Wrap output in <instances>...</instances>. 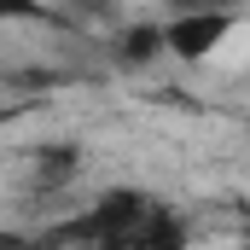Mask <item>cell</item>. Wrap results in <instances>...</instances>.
<instances>
[{
    "label": "cell",
    "instance_id": "1",
    "mask_svg": "<svg viewBox=\"0 0 250 250\" xmlns=\"http://www.w3.org/2000/svg\"><path fill=\"white\" fill-rule=\"evenodd\" d=\"M151 209L157 198L140 187H111L87 204V215L53 227V239H93V245H146V227H151Z\"/></svg>",
    "mask_w": 250,
    "mask_h": 250
},
{
    "label": "cell",
    "instance_id": "2",
    "mask_svg": "<svg viewBox=\"0 0 250 250\" xmlns=\"http://www.w3.org/2000/svg\"><path fill=\"white\" fill-rule=\"evenodd\" d=\"M233 12H221V6H209V12H175L169 23H163V53H175L181 64H204L227 35H233Z\"/></svg>",
    "mask_w": 250,
    "mask_h": 250
},
{
    "label": "cell",
    "instance_id": "3",
    "mask_svg": "<svg viewBox=\"0 0 250 250\" xmlns=\"http://www.w3.org/2000/svg\"><path fill=\"white\" fill-rule=\"evenodd\" d=\"M157 53H163V23L157 18H140V23H128L117 35V59L123 64H157Z\"/></svg>",
    "mask_w": 250,
    "mask_h": 250
},
{
    "label": "cell",
    "instance_id": "4",
    "mask_svg": "<svg viewBox=\"0 0 250 250\" xmlns=\"http://www.w3.org/2000/svg\"><path fill=\"white\" fill-rule=\"evenodd\" d=\"M76 169H82V151H76L70 140H64V146H41V151H35V181H41L47 192L70 187V181H76Z\"/></svg>",
    "mask_w": 250,
    "mask_h": 250
},
{
    "label": "cell",
    "instance_id": "5",
    "mask_svg": "<svg viewBox=\"0 0 250 250\" xmlns=\"http://www.w3.org/2000/svg\"><path fill=\"white\" fill-rule=\"evenodd\" d=\"M29 18H53L47 0H0V23H29Z\"/></svg>",
    "mask_w": 250,
    "mask_h": 250
},
{
    "label": "cell",
    "instance_id": "6",
    "mask_svg": "<svg viewBox=\"0 0 250 250\" xmlns=\"http://www.w3.org/2000/svg\"><path fill=\"white\" fill-rule=\"evenodd\" d=\"M169 12H209V6H221V12H239V0H163Z\"/></svg>",
    "mask_w": 250,
    "mask_h": 250
},
{
    "label": "cell",
    "instance_id": "7",
    "mask_svg": "<svg viewBox=\"0 0 250 250\" xmlns=\"http://www.w3.org/2000/svg\"><path fill=\"white\" fill-rule=\"evenodd\" d=\"M64 6H76V12H93V18H99V12H117V0H64Z\"/></svg>",
    "mask_w": 250,
    "mask_h": 250
}]
</instances>
